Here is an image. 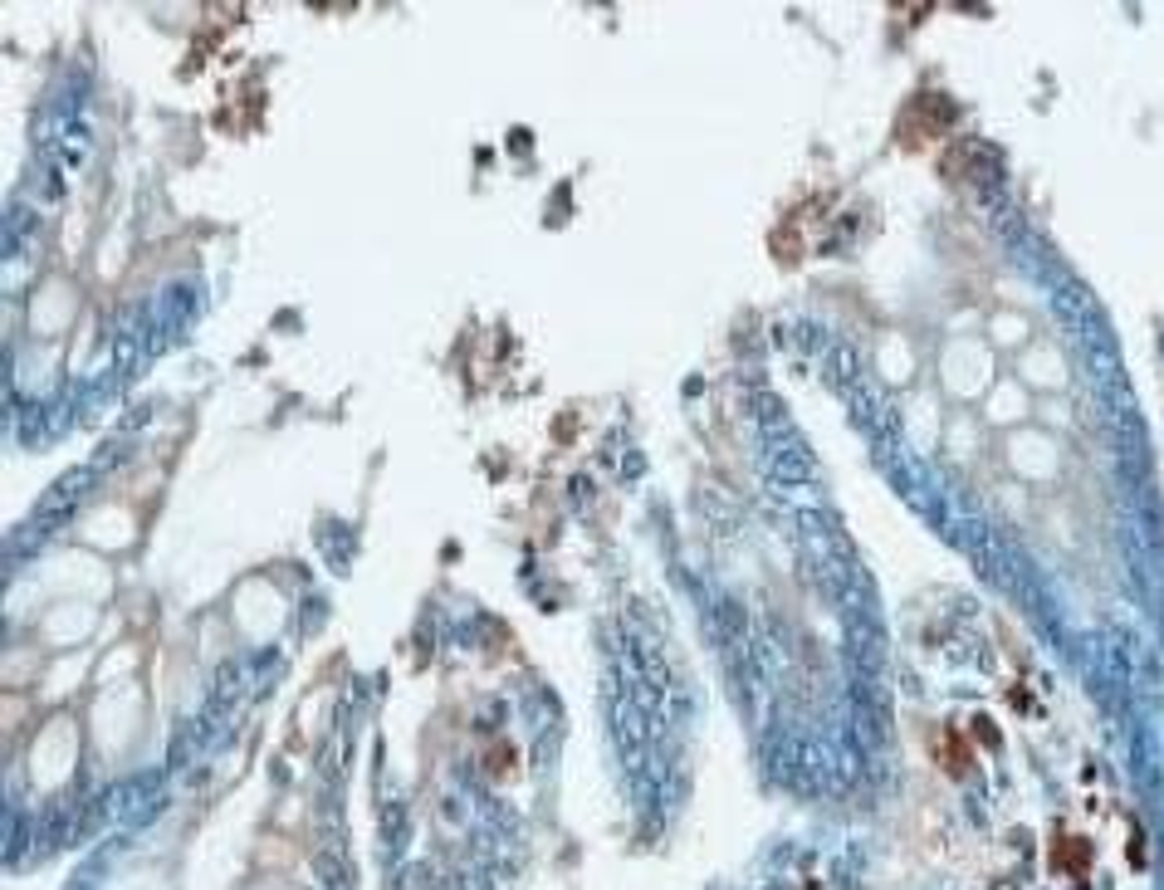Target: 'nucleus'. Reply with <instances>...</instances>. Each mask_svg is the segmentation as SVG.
<instances>
[{
    "label": "nucleus",
    "instance_id": "nucleus-1",
    "mask_svg": "<svg viewBox=\"0 0 1164 890\" xmlns=\"http://www.w3.org/2000/svg\"><path fill=\"white\" fill-rule=\"evenodd\" d=\"M1086 861H1091V846L1081 842V837H1067V842H1062V861H1057V866H1062V871H1086Z\"/></svg>",
    "mask_w": 1164,
    "mask_h": 890
},
{
    "label": "nucleus",
    "instance_id": "nucleus-2",
    "mask_svg": "<svg viewBox=\"0 0 1164 890\" xmlns=\"http://www.w3.org/2000/svg\"><path fill=\"white\" fill-rule=\"evenodd\" d=\"M944 739H949V744H944V749H949V768L959 773V768H964V744H959V734H944Z\"/></svg>",
    "mask_w": 1164,
    "mask_h": 890
}]
</instances>
